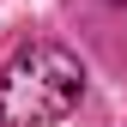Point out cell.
<instances>
[{
	"label": "cell",
	"instance_id": "obj_1",
	"mask_svg": "<svg viewBox=\"0 0 127 127\" xmlns=\"http://www.w3.org/2000/svg\"><path fill=\"white\" fill-rule=\"evenodd\" d=\"M85 97V67L61 42H30L0 79V115L6 127H55Z\"/></svg>",
	"mask_w": 127,
	"mask_h": 127
}]
</instances>
